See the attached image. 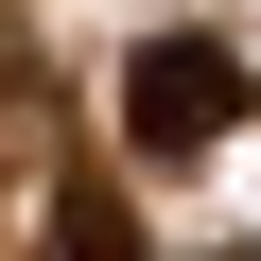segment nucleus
<instances>
[{
    "instance_id": "1",
    "label": "nucleus",
    "mask_w": 261,
    "mask_h": 261,
    "mask_svg": "<svg viewBox=\"0 0 261 261\" xmlns=\"http://www.w3.org/2000/svg\"><path fill=\"white\" fill-rule=\"evenodd\" d=\"M244 122V53L226 35H140V70H122V140L140 157H209Z\"/></svg>"
},
{
    "instance_id": "2",
    "label": "nucleus",
    "mask_w": 261,
    "mask_h": 261,
    "mask_svg": "<svg viewBox=\"0 0 261 261\" xmlns=\"http://www.w3.org/2000/svg\"><path fill=\"white\" fill-rule=\"evenodd\" d=\"M53 261H140V226H122V192H53Z\"/></svg>"
}]
</instances>
